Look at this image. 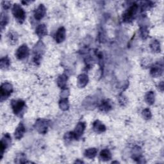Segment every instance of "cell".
<instances>
[{"mask_svg":"<svg viewBox=\"0 0 164 164\" xmlns=\"http://www.w3.org/2000/svg\"><path fill=\"white\" fill-rule=\"evenodd\" d=\"M12 14L16 20L22 23L26 19V13L21 5L19 4H14L12 8Z\"/></svg>","mask_w":164,"mask_h":164,"instance_id":"cell-1","label":"cell"},{"mask_svg":"<svg viewBox=\"0 0 164 164\" xmlns=\"http://www.w3.org/2000/svg\"><path fill=\"white\" fill-rule=\"evenodd\" d=\"M138 5L133 4L129 8L123 15V20L125 22H130L134 19L138 10Z\"/></svg>","mask_w":164,"mask_h":164,"instance_id":"cell-2","label":"cell"},{"mask_svg":"<svg viewBox=\"0 0 164 164\" xmlns=\"http://www.w3.org/2000/svg\"><path fill=\"white\" fill-rule=\"evenodd\" d=\"M11 107L16 115H21V113L23 112L26 107V104L24 101L21 99H13L11 101Z\"/></svg>","mask_w":164,"mask_h":164,"instance_id":"cell-3","label":"cell"},{"mask_svg":"<svg viewBox=\"0 0 164 164\" xmlns=\"http://www.w3.org/2000/svg\"><path fill=\"white\" fill-rule=\"evenodd\" d=\"M13 86L11 84L8 82H5L3 83L1 86V101H3V100L7 99L11 94L13 92Z\"/></svg>","mask_w":164,"mask_h":164,"instance_id":"cell-4","label":"cell"},{"mask_svg":"<svg viewBox=\"0 0 164 164\" xmlns=\"http://www.w3.org/2000/svg\"><path fill=\"white\" fill-rule=\"evenodd\" d=\"M50 122L46 119H38L35 124V128L41 134H45L48 132Z\"/></svg>","mask_w":164,"mask_h":164,"instance_id":"cell-5","label":"cell"},{"mask_svg":"<svg viewBox=\"0 0 164 164\" xmlns=\"http://www.w3.org/2000/svg\"><path fill=\"white\" fill-rule=\"evenodd\" d=\"M44 45L41 41H39L34 48V62L36 64H39L42 58V54L44 53Z\"/></svg>","mask_w":164,"mask_h":164,"instance_id":"cell-6","label":"cell"},{"mask_svg":"<svg viewBox=\"0 0 164 164\" xmlns=\"http://www.w3.org/2000/svg\"><path fill=\"white\" fill-rule=\"evenodd\" d=\"M30 50L27 44H22L17 49L16 53V57L19 60H23L29 56Z\"/></svg>","mask_w":164,"mask_h":164,"instance_id":"cell-7","label":"cell"},{"mask_svg":"<svg viewBox=\"0 0 164 164\" xmlns=\"http://www.w3.org/2000/svg\"><path fill=\"white\" fill-rule=\"evenodd\" d=\"M11 144V137L8 133L4 135L0 144V149H1V158H3L5 151L10 146Z\"/></svg>","mask_w":164,"mask_h":164,"instance_id":"cell-8","label":"cell"},{"mask_svg":"<svg viewBox=\"0 0 164 164\" xmlns=\"http://www.w3.org/2000/svg\"><path fill=\"white\" fill-rule=\"evenodd\" d=\"M150 73L151 75L154 78L160 77L163 73V64L158 62L152 66Z\"/></svg>","mask_w":164,"mask_h":164,"instance_id":"cell-9","label":"cell"},{"mask_svg":"<svg viewBox=\"0 0 164 164\" xmlns=\"http://www.w3.org/2000/svg\"><path fill=\"white\" fill-rule=\"evenodd\" d=\"M85 127H86V124L84 122H80L77 124L73 132L75 139L77 140L81 137V135H83L85 130Z\"/></svg>","mask_w":164,"mask_h":164,"instance_id":"cell-10","label":"cell"},{"mask_svg":"<svg viewBox=\"0 0 164 164\" xmlns=\"http://www.w3.org/2000/svg\"><path fill=\"white\" fill-rule=\"evenodd\" d=\"M46 9L44 5H40L37 8L34 12V17L36 20L40 21L46 15Z\"/></svg>","mask_w":164,"mask_h":164,"instance_id":"cell-11","label":"cell"},{"mask_svg":"<svg viewBox=\"0 0 164 164\" xmlns=\"http://www.w3.org/2000/svg\"><path fill=\"white\" fill-rule=\"evenodd\" d=\"M66 36V31L64 27H60L58 28L55 33V41L57 43L62 42L65 39Z\"/></svg>","mask_w":164,"mask_h":164,"instance_id":"cell-12","label":"cell"},{"mask_svg":"<svg viewBox=\"0 0 164 164\" xmlns=\"http://www.w3.org/2000/svg\"><path fill=\"white\" fill-rule=\"evenodd\" d=\"M89 82V77L85 74H81L77 78V86L79 88L85 87Z\"/></svg>","mask_w":164,"mask_h":164,"instance_id":"cell-13","label":"cell"},{"mask_svg":"<svg viewBox=\"0 0 164 164\" xmlns=\"http://www.w3.org/2000/svg\"><path fill=\"white\" fill-rule=\"evenodd\" d=\"M93 130L97 133H102L106 131V127L99 121L97 120L93 123Z\"/></svg>","mask_w":164,"mask_h":164,"instance_id":"cell-14","label":"cell"},{"mask_svg":"<svg viewBox=\"0 0 164 164\" xmlns=\"http://www.w3.org/2000/svg\"><path fill=\"white\" fill-rule=\"evenodd\" d=\"M25 132H26V129H25L24 124H23L22 123H20L15 130V132H14L15 138L17 140L22 138V137L24 136Z\"/></svg>","mask_w":164,"mask_h":164,"instance_id":"cell-15","label":"cell"},{"mask_svg":"<svg viewBox=\"0 0 164 164\" xmlns=\"http://www.w3.org/2000/svg\"><path fill=\"white\" fill-rule=\"evenodd\" d=\"M132 158L136 160L138 163L140 162V160H142V149L138 146H135L132 150Z\"/></svg>","mask_w":164,"mask_h":164,"instance_id":"cell-16","label":"cell"},{"mask_svg":"<svg viewBox=\"0 0 164 164\" xmlns=\"http://www.w3.org/2000/svg\"><path fill=\"white\" fill-rule=\"evenodd\" d=\"M112 109V104L109 99H106L102 101L99 105V110L102 112H107Z\"/></svg>","mask_w":164,"mask_h":164,"instance_id":"cell-17","label":"cell"},{"mask_svg":"<svg viewBox=\"0 0 164 164\" xmlns=\"http://www.w3.org/2000/svg\"><path fill=\"white\" fill-rule=\"evenodd\" d=\"M36 33L39 37H43L48 34V29L45 25H40L37 27Z\"/></svg>","mask_w":164,"mask_h":164,"instance_id":"cell-18","label":"cell"},{"mask_svg":"<svg viewBox=\"0 0 164 164\" xmlns=\"http://www.w3.org/2000/svg\"><path fill=\"white\" fill-rule=\"evenodd\" d=\"M67 76L65 74L62 75L58 76L57 79V84L58 86L61 89H65L66 87L67 81Z\"/></svg>","mask_w":164,"mask_h":164,"instance_id":"cell-19","label":"cell"},{"mask_svg":"<svg viewBox=\"0 0 164 164\" xmlns=\"http://www.w3.org/2000/svg\"><path fill=\"white\" fill-rule=\"evenodd\" d=\"M99 157L103 161H109L112 159V153L109 149H103L101 151Z\"/></svg>","mask_w":164,"mask_h":164,"instance_id":"cell-20","label":"cell"},{"mask_svg":"<svg viewBox=\"0 0 164 164\" xmlns=\"http://www.w3.org/2000/svg\"><path fill=\"white\" fill-rule=\"evenodd\" d=\"M7 39L10 44H15L17 42L18 36L14 31H9L7 35Z\"/></svg>","mask_w":164,"mask_h":164,"instance_id":"cell-21","label":"cell"},{"mask_svg":"<svg viewBox=\"0 0 164 164\" xmlns=\"http://www.w3.org/2000/svg\"><path fill=\"white\" fill-rule=\"evenodd\" d=\"M98 153V150L96 148L92 147L87 149L84 153V155L86 158L92 159L94 158Z\"/></svg>","mask_w":164,"mask_h":164,"instance_id":"cell-22","label":"cell"},{"mask_svg":"<svg viewBox=\"0 0 164 164\" xmlns=\"http://www.w3.org/2000/svg\"><path fill=\"white\" fill-rule=\"evenodd\" d=\"M145 99L147 104L149 105L153 104L155 101V94L153 91H149L147 92V94L145 96Z\"/></svg>","mask_w":164,"mask_h":164,"instance_id":"cell-23","label":"cell"},{"mask_svg":"<svg viewBox=\"0 0 164 164\" xmlns=\"http://www.w3.org/2000/svg\"><path fill=\"white\" fill-rule=\"evenodd\" d=\"M150 48L152 51H153V52L160 53L161 50H160V44L159 41L155 39L152 41L150 44Z\"/></svg>","mask_w":164,"mask_h":164,"instance_id":"cell-24","label":"cell"},{"mask_svg":"<svg viewBox=\"0 0 164 164\" xmlns=\"http://www.w3.org/2000/svg\"><path fill=\"white\" fill-rule=\"evenodd\" d=\"M59 107L63 111H66L69 108V101L67 98H62L59 101Z\"/></svg>","mask_w":164,"mask_h":164,"instance_id":"cell-25","label":"cell"},{"mask_svg":"<svg viewBox=\"0 0 164 164\" xmlns=\"http://www.w3.org/2000/svg\"><path fill=\"white\" fill-rule=\"evenodd\" d=\"M10 61L7 56L2 58L1 60H0V67H1L2 69H7L10 66Z\"/></svg>","mask_w":164,"mask_h":164,"instance_id":"cell-26","label":"cell"},{"mask_svg":"<svg viewBox=\"0 0 164 164\" xmlns=\"http://www.w3.org/2000/svg\"><path fill=\"white\" fill-rule=\"evenodd\" d=\"M149 35V31L147 30V28L145 26H143L142 27L140 28V36L143 40H145L147 38Z\"/></svg>","mask_w":164,"mask_h":164,"instance_id":"cell-27","label":"cell"},{"mask_svg":"<svg viewBox=\"0 0 164 164\" xmlns=\"http://www.w3.org/2000/svg\"><path fill=\"white\" fill-rule=\"evenodd\" d=\"M8 22V16L7 14H4L3 13H2V16H1V28H2V30H3L6 27Z\"/></svg>","mask_w":164,"mask_h":164,"instance_id":"cell-28","label":"cell"},{"mask_svg":"<svg viewBox=\"0 0 164 164\" xmlns=\"http://www.w3.org/2000/svg\"><path fill=\"white\" fill-rule=\"evenodd\" d=\"M15 162L18 163H27L26 156L23 153H19L17 155L16 158L15 159Z\"/></svg>","mask_w":164,"mask_h":164,"instance_id":"cell-29","label":"cell"},{"mask_svg":"<svg viewBox=\"0 0 164 164\" xmlns=\"http://www.w3.org/2000/svg\"><path fill=\"white\" fill-rule=\"evenodd\" d=\"M75 139V135L73 132H68L66 133L64 135V140L66 142H71L73 139Z\"/></svg>","mask_w":164,"mask_h":164,"instance_id":"cell-30","label":"cell"},{"mask_svg":"<svg viewBox=\"0 0 164 164\" xmlns=\"http://www.w3.org/2000/svg\"><path fill=\"white\" fill-rule=\"evenodd\" d=\"M142 115L144 117V118L146 120L150 119L152 117L151 112L150 110L148 109H146L142 111Z\"/></svg>","mask_w":164,"mask_h":164,"instance_id":"cell-31","label":"cell"},{"mask_svg":"<svg viewBox=\"0 0 164 164\" xmlns=\"http://www.w3.org/2000/svg\"><path fill=\"white\" fill-rule=\"evenodd\" d=\"M69 91L67 89H63V90L61 92V97L62 98H67L69 96Z\"/></svg>","mask_w":164,"mask_h":164,"instance_id":"cell-32","label":"cell"},{"mask_svg":"<svg viewBox=\"0 0 164 164\" xmlns=\"http://www.w3.org/2000/svg\"><path fill=\"white\" fill-rule=\"evenodd\" d=\"M119 103L122 105V106H124V105L127 103V99L124 96H121L119 97Z\"/></svg>","mask_w":164,"mask_h":164,"instance_id":"cell-33","label":"cell"},{"mask_svg":"<svg viewBox=\"0 0 164 164\" xmlns=\"http://www.w3.org/2000/svg\"><path fill=\"white\" fill-rule=\"evenodd\" d=\"M2 6H3V8L5 10H8L10 7V2H5V1H4V2H2Z\"/></svg>","mask_w":164,"mask_h":164,"instance_id":"cell-34","label":"cell"},{"mask_svg":"<svg viewBox=\"0 0 164 164\" xmlns=\"http://www.w3.org/2000/svg\"><path fill=\"white\" fill-rule=\"evenodd\" d=\"M159 89H160L161 91L163 90V82L161 81V83L159 84Z\"/></svg>","mask_w":164,"mask_h":164,"instance_id":"cell-35","label":"cell"},{"mask_svg":"<svg viewBox=\"0 0 164 164\" xmlns=\"http://www.w3.org/2000/svg\"><path fill=\"white\" fill-rule=\"evenodd\" d=\"M75 163H83V162H82V161H79V160H77L76 162H75Z\"/></svg>","mask_w":164,"mask_h":164,"instance_id":"cell-36","label":"cell"}]
</instances>
